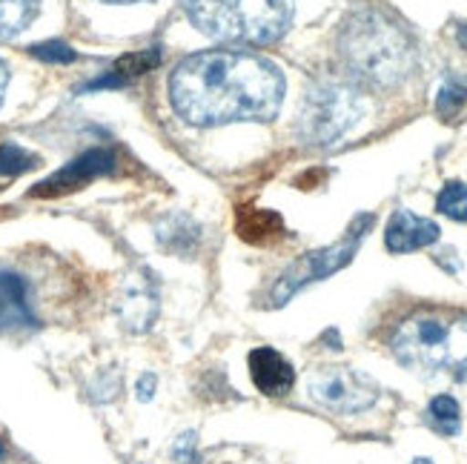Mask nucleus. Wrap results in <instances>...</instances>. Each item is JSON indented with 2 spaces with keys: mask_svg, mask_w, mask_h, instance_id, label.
<instances>
[{
  "mask_svg": "<svg viewBox=\"0 0 467 464\" xmlns=\"http://www.w3.org/2000/svg\"><path fill=\"white\" fill-rule=\"evenodd\" d=\"M118 315L124 321V327L132 333H144L152 327L158 315V290H155V275L140 273L130 275L124 290L118 298Z\"/></svg>",
  "mask_w": 467,
  "mask_h": 464,
  "instance_id": "8",
  "label": "nucleus"
},
{
  "mask_svg": "<svg viewBox=\"0 0 467 464\" xmlns=\"http://www.w3.org/2000/svg\"><path fill=\"white\" fill-rule=\"evenodd\" d=\"M428 421L431 428L441 436H456L462 430V407L453 396H436L428 405Z\"/></svg>",
  "mask_w": 467,
  "mask_h": 464,
  "instance_id": "14",
  "label": "nucleus"
},
{
  "mask_svg": "<svg viewBox=\"0 0 467 464\" xmlns=\"http://www.w3.org/2000/svg\"><path fill=\"white\" fill-rule=\"evenodd\" d=\"M104 4H144V0H104Z\"/></svg>",
  "mask_w": 467,
  "mask_h": 464,
  "instance_id": "23",
  "label": "nucleus"
},
{
  "mask_svg": "<svg viewBox=\"0 0 467 464\" xmlns=\"http://www.w3.org/2000/svg\"><path fill=\"white\" fill-rule=\"evenodd\" d=\"M370 224H373V218L364 215V218L356 221V227L350 230V235L341 238L338 244L316 250V253H307L304 258H298L296 264L278 278V284L273 290V304H287V301L298 290L313 284V281H321V278L338 273L341 267H348L350 261H353V255H356V250H358V244H361L364 230H370Z\"/></svg>",
  "mask_w": 467,
  "mask_h": 464,
  "instance_id": "6",
  "label": "nucleus"
},
{
  "mask_svg": "<svg viewBox=\"0 0 467 464\" xmlns=\"http://www.w3.org/2000/svg\"><path fill=\"white\" fill-rule=\"evenodd\" d=\"M338 57L356 87L393 89L416 67V40L390 12L361 6L338 29Z\"/></svg>",
  "mask_w": 467,
  "mask_h": 464,
  "instance_id": "2",
  "label": "nucleus"
},
{
  "mask_svg": "<svg viewBox=\"0 0 467 464\" xmlns=\"http://www.w3.org/2000/svg\"><path fill=\"white\" fill-rule=\"evenodd\" d=\"M0 453H4V448H0Z\"/></svg>",
  "mask_w": 467,
  "mask_h": 464,
  "instance_id": "25",
  "label": "nucleus"
},
{
  "mask_svg": "<svg viewBox=\"0 0 467 464\" xmlns=\"http://www.w3.org/2000/svg\"><path fill=\"white\" fill-rule=\"evenodd\" d=\"M410 464H433V461H431V459H413Z\"/></svg>",
  "mask_w": 467,
  "mask_h": 464,
  "instance_id": "24",
  "label": "nucleus"
},
{
  "mask_svg": "<svg viewBox=\"0 0 467 464\" xmlns=\"http://www.w3.org/2000/svg\"><path fill=\"white\" fill-rule=\"evenodd\" d=\"M40 0H0V40L24 32L37 15Z\"/></svg>",
  "mask_w": 467,
  "mask_h": 464,
  "instance_id": "13",
  "label": "nucleus"
},
{
  "mask_svg": "<svg viewBox=\"0 0 467 464\" xmlns=\"http://www.w3.org/2000/svg\"><path fill=\"white\" fill-rule=\"evenodd\" d=\"M37 164V158L29 155L26 150H20V147H0V175H20V172H26Z\"/></svg>",
  "mask_w": 467,
  "mask_h": 464,
  "instance_id": "17",
  "label": "nucleus"
},
{
  "mask_svg": "<svg viewBox=\"0 0 467 464\" xmlns=\"http://www.w3.org/2000/svg\"><path fill=\"white\" fill-rule=\"evenodd\" d=\"M307 396L336 416H358L379 401V387L350 367H318L307 376Z\"/></svg>",
  "mask_w": 467,
  "mask_h": 464,
  "instance_id": "7",
  "label": "nucleus"
},
{
  "mask_svg": "<svg viewBox=\"0 0 467 464\" xmlns=\"http://www.w3.org/2000/svg\"><path fill=\"white\" fill-rule=\"evenodd\" d=\"M456 37H459V44H462V46L467 49V24H462V26H459Z\"/></svg>",
  "mask_w": 467,
  "mask_h": 464,
  "instance_id": "22",
  "label": "nucleus"
},
{
  "mask_svg": "<svg viewBox=\"0 0 467 464\" xmlns=\"http://www.w3.org/2000/svg\"><path fill=\"white\" fill-rule=\"evenodd\" d=\"M172 456L184 464H198V453H195V433H184L175 445H172Z\"/></svg>",
  "mask_w": 467,
  "mask_h": 464,
  "instance_id": "19",
  "label": "nucleus"
},
{
  "mask_svg": "<svg viewBox=\"0 0 467 464\" xmlns=\"http://www.w3.org/2000/svg\"><path fill=\"white\" fill-rule=\"evenodd\" d=\"M155 396V376L152 373H144L138 381V398L140 401H150Z\"/></svg>",
  "mask_w": 467,
  "mask_h": 464,
  "instance_id": "20",
  "label": "nucleus"
},
{
  "mask_svg": "<svg viewBox=\"0 0 467 464\" xmlns=\"http://www.w3.org/2000/svg\"><path fill=\"white\" fill-rule=\"evenodd\" d=\"M190 24L224 44L267 46L290 29L293 0H184Z\"/></svg>",
  "mask_w": 467,
  "mask_h": 464,
  "instance_id": "4",
  "label": "nucleus"
},
{
  "mask_svg": "<svg viewBox=\"0 0 467 464\" xmlns=\"http://www.w3.org/2000/svg\"><path fill=\"white\" fill-rule=\"evenodd\" d=\"M250 376L264 396H287L296 385L293 365L273 347H255L250 353Z\"/></svg>",
  "mask_w": 467,
  "mask_h": 464,
  "instance_id": "11",
  "label": "nucleus"
},
{
  "mask_svg": "<svg viewBox=\"0 0 467 464\" xmlns=\"http://www.w3.org/2000/svg\"><path fill=\"white\" fill-rule=\"evenodd\" d=\"M441 235L439 224L431 218H421L410 210H396L384 230V244L390 253H413L436 244Z\"/></svg>",
  "mask_w": 467,
  "mask_h": 464,
  "instance_id": "10",
  "label": "nucleus"
},
{
  "mask_svg": "<svg viewBox=\"0 0 467 464\" xmlns=\"http://www.w3.org/2000/svg\"><path fill=\"white\" fill-rule=\"evenodd\" d=\"M364 115V98L350 77H318L298 109V135L313 147H330Z\"/></svg>",
  "mask_w": 467,
  "mask_h": 464,
  "instance_id": "5",
  "label": "nucleus"
},
{
  "mask_svg": "<svg viewBox=\"0 0 467 464\" xmlns=\"http://www.w3.org/2000/svg\"><path fill=\"white\" fill-rule=\"evenodd\" d=\"M6 84H9V69L4 67V60H0V104H4V95H6Z\"/></svg>",
  "mask_w": 467,
  "mask_h": 464,
  "instance_id": "21",
  "label": "nucleus"
},
{
  "mask_svg": "<svg viewBox=\"0 0 467 464\" xmlns=\"http://www.w3.org/2000/svg\"><path fill=\"white\" fill-rule=\"evenodd\" d=\"M390 350L413 373L467 385V313L416 310L393 330Z\"/></svg>",
  "mask_w": 467,
  "mask_h": 464,
  "instance_id": "3",
  "label": "nucleus"
},
{
  "mask_svg": "<svg viewBox=\"0 0 467 464\" xmlns=\"http://www.w3.org/2000/svg\"><path fill=\"white\" fill-rule=\"evenodd\" d=\"M35 315L29 310L26 281L15 273H0V330L32 327Z\"/></svg>",
  "mask_w": 467,
  "mask_h": 464,
  "instance_id": "12",
  "label": "nucleus"
},
{
  "mask_svg": "<svg viewBox=\"0 0 467 464\" xmlns=\"http://www.w3.org/2000/svg\"><path fill=\"white\" fill-rule=\"evenodd\" d=\"M32 55L40 60H52V64H69V60H75V52L67 44H40L32 49Z\"/></svg>",
  "mask_w": 467,
  "mask_h": 464,
  "instance_id": "18",
  "label": "nucleus"
},
{
  "mask_svg": "<svg viewBox=\"0 0 467 464\" xmlns=\"http://www.w3.org/2000/svg\"><path fill=\"white\" fill-rule=\"evenodd\" d=\"M467 104V77L451 72L448 77L441 80L439 95H436V112L441 118H453L464 109Z\"/></svg>",
  "mask_w": 467,
  "mask_h": 464,
  "instance_id": "15",
  "label": "nucleus"
},
{
  "mask_svg": "<svg viewBox=\"0 0 467 464\" xmlns=\"http://www.w3.org/2000/svg\"><path fill=\"white\" fill-rule=\"evenodd\" d=\"M436 210L453 221H467V187L462 180H448L436 198Z\"/></svg>",
  "mask_w": 467,
  "mask_h": 464,
  "instance_id": "16",
  "label": "nucleus"
},
{
  "mask_svg": "<svg viewBox=\"0 0 467 464\" xmlns=\"http://www.w3.org/2000/svg\"><path fill=\"white\" fill-rule=\"evenodd\" d=\"M115 167V155L109 150H89L84 155H78L72 164L64 170H57L52 178H47L44 184L35 190V195H60V192H72L78 187H87L89 180L112 172Z\"/></svg>",
  "mask_w": 467,
  "mask_h": 464,
  "instance_id": "9",
  "label": "nucleus"
},
{
  "mask_svg": "<svg viewBox=\"0 0 467 464\" xmlns=\"http://www.w3.org/2000/svg\"><path fill=\"white\" fill-rule=\"evenodd\" d=\"M170 104L192 127L273 120L284 100V75L273 60L210 49L184 57L170 75Z\"/></svg>",
  "mask_w": 467,
  "mask_h": 464,
  "instance_id": "1",
  "label": "nucleus"
}]
</instances>
